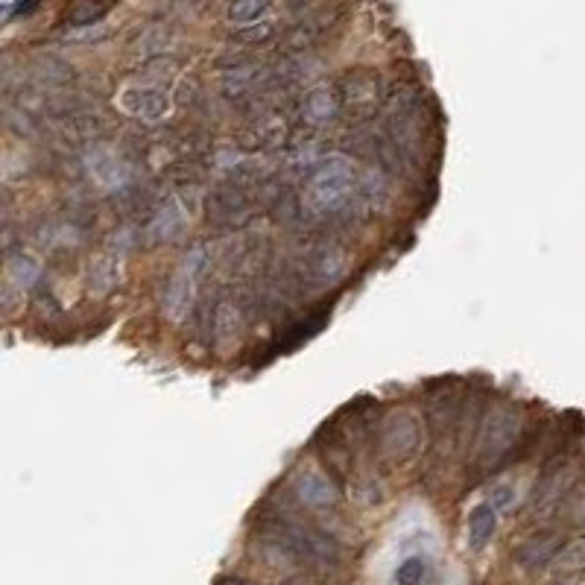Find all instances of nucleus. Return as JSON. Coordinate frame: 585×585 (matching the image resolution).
Masks as SVG:
<instances>
[{"label": "nucleus", "instance_id": "nucleus-1", "mask_svg": "<svg viewBox=\"0 0 585 585\" xmlns=\"http://www.w3.org/2000/svg\"><path fill=\"white\" fill-rule=\"evenodd\" d=\"M524 427V415L522 407L512 405V401H503V405H495L483 419V427H480L477 436V463L483 472H501V463L506 460V453L515 445L518 434Z\"/></svg>", "mask_w": 585, "mask_h": 585}, {"label": "nucleus", "instance_id": "nucleus-2", "mask_svg": "<svg viewBox=\"0 0 585 585\" xmlns=\"http://www.w3.org/2000/svg\"><path fill=\"white\" fill-rule=\"evenodd\" d=\"M340 97V109H348L355 117H372L378 102L384 100V83L381 76L369 68L346 71L334 85Z\"/></svg>", "mask_w": 585, "mask_h": 585}, {"label": "nucleus", "instance_id": "nucleus-3", "mask_svg": "<svg viewBox=\"0 0 585 585\" xmlns=\"http://www.w3.org/2000/svg\"><path fill=\"white\" fill-rule=\"evenodd\" d=\"M419 439H422V422L410 410H395L381 422L378 445H381V453L389 460L401 463L413 457L419 451Z\"/></svg>", "mask_w": 585, "mask_h": 585}, {"label": "nucleus", "instance_id": "nucleus-4", "mask_svg": "<svg viewBox=\"0 0 585 585\" xmlns=\"http://www.w3.org/2000/svg\"><path fill=\"white\" fill-rule=\"evenodd\" d=\"M565 551V539H562V532L559 530H539V532H532V536H527L522 544L515 548L512 559H515V565L518 568H524V570H539L544 565H551L559 559V553Z\"/></svg>", "mask_w": 585, "mask_h": 585}, {"label": "nucleus", "instance_id": "nucleus-5", "mask_svg": "<svg viewBox=\"0 0 585 585\" xmlns=\"http://www.w3.org/2000/svg\"><path fill=\"white\" fill-rule=\"evenodd\" d=\"M205 261H208V252H205V249H193V252L185 258V261H181V269L176 272V278L171 281V288H167V296H164L167 317L179 319V317L188 310L193 284H197L200 272L205 269Z\"/></svg>", "mask_w": 585, "mask_h": 585}, {"label": "nucleus", "instance_id": "nucleus-6", "mask_svg": "<svg viewBox=\"0 0 585 585\" xmlns=\"http://www.w3.org/2000/svg\"><path fill=\"white\" fill-rule=\"evenodd\" d=\"M293 495L298 498V503L310 506V510H334L340 503V489H336V483H331L328 474L317 472V468L296 474Z\"/></svg>", "mask_w": 585, "mask_h": 585}, {"label": "nucleus", "instance_id": "nucleus-7", "mask_svg": "<svg viewBox=\"0 0 585 585\" xmlns=\"http://www.w3.org/2000/svg\"><path fill=\"white\" fill-rule=\"evenodd\" d=\"M123 102H126V109L132 112L135 117H141V121H159V117L167 114V94L161 88H152V85H144V88H129L126 94H123Z\"/></svg>", "mask_w": 585, "mask_h": 585}, {"label": "nucleus", "instance_id": "nucleus-8", "mask_svg": "<svg viewBox=\"0 0 585 585\" xmlns=\"http://www.w3.org/2000/svg\"><path fill=\"white\" fill-rule=\"evenodd\" d=\"M331 27V15L328 12H322V15H310L305 21H298L296 27L288 30V35H284V47L290 50V54H307L310 47H314L319 38L328 33Z\"/></svg>", "mask_w": 585, "mask_h": 585}, {"label": "nucleus", "instance_id": "nucleus-9", "mask_svg": "<svg viewBox=\"0 0 585 585\" xmlns=\"http://www.w3.org/2000/svg\"><path fill=\"white\" fill-rule=\"evenodd\" d=\"M336 112H340V97H336V91L328 88V85L310 88L305 94V100H302V117H305V123H310V126L328 123Z\"/></svg>", "mask_w": 585, "mask_h": 585}, {"label": "nucleus", "instance_id": "nucleus-10", "mask_svg": "<svg viewBox=\"0 0 585 585\" xmlns=\"http://www.w3.org/2000/svg\"><path fill=\"white\" fill-rule=\"evenodd\" d=\"M343 264H346L343 252L336 249L334 243H322V246H317V249L307 255L305 276L310 281H334L343 272Z\"/></svg>", "mask_w": 585, "mask_h": 585}, {"label": "nucleus", "instance_id": "nucleus-11", "mask_svg": "<svg viewBox=\"0 0 585 585\" xmlns=\"http://www.w3.org/2000/svg\"><path fill=\"white\" fill-rule=\"evenodd\" d=\"M328 314L331 310L328 307H319V314H314V317H307V319H302V322H296V325H290L288 331L281 334V340L272 346V351H269V357H276V355H288V351H293V348H298L305 340H310L325 322H328Z\"/></svg>", "mask_w": 585, "mask_h": 585}, {"label": "nucleus", "instance_id": "nucleus-12", "mask_svg": "<svg viewBox=\"0 0 585 585\" xmlns=\"http://www.w3.org/2000/svg\"><path fill=\"white\" fill-rule=\"evenodd\" d=\"M495 530H498V512L489 503L474 506L472 515H468V548L483 551L492 541V536H495Z\"/></svg>", "mask_w": 585, "mask_h": 585}, {"label": "nucleus", "instance_id": "nucleus-13", "mask_svg": "<svg viewBox=\"0 0 585 585\" xmlns=\"http://www.w3.org/2000/svg\"><path fill=\"white\" fill-rule=\"evenodd\" d=\"M33 76L47 88H59V85H68L73 80V68L56 56H42L33 64Z\"/></svg>", "mask_w": 585, "mask_h": 585}, {"label": "nucleus", "instance_id": "nucleus-14", "mask_svg": "<svg viewBox=\"0 0 585 585\" xmlns=\"http://www.w3.org/2000/svg\"><path fill=\"white\" fill-rule=\"evenodd\" d=\"M106 12H109L106 0H80V4L71 6L68 24H71V27H91V24H97L102 15H106Z\"/></svg>", "mask_w": 585, "mask_h": 585}, {"label": "nucleus", "instance_id": "nucleus-15", "mask_svg": "<svg viewBox=\"0 0 585 585\" xmlns=\"http://www.w3.org/2000/svg\"><path fill=\"white\" fill-rule=\"evenodd\" d=\"M269 9V0H231L229 4V21L231 24H255L258 18H264Z\"/></svg>", "mask_w": 585, "mask_h": 585}, {"label": "nucleus", "instance_id": "nucleus-16", "mask_svg": "<svg viewBox=\"0 0 585 585\" xmlns=\"http://www.w3.org/2000/svg\"><path fill=\"white\" fill-rule=\"evenodd\" d=\"M135 50L141 56L147 59H155V56H167V50H171V33L167 30H147L141 33V38L135 42Z\"/></svg>", "mask_w": 585, "mask_h": 585}, {"label": "nucleus", "instance_id": "nucleus-17", "mask_svg": "<svg viewBox=\"0 0 585 585\" xmlns=\"http://www.w3.org/2000/svg\"><path fill=\"white\" fill-rule=\"evenodd\" d=\"M427 580V562L422 556H410L395 568V585H422Z\"/></svg>", "mask_w": 585, "mask_h": 585}, {"label": "nucleus", "instance_id": "nucleus-18", "mask_svg": "<svg viewBox=\"0 0 585 585\" xmlns=\"http://www.w3.org/2000/svg\"><path fill=\"white\" fill-rule=\"evenodd\" d=\"M276 35V27H272L269 21H261V24H246V27L240 30H234V42H240V44H264L269 42V38Z\"/></svg>", "mask_w": 585, "mask_h": 585}, {"label": "nucleus", "instance_id": "nucleus-19", "mask_svg": "<svg viewBox=\"0 0 585 585\" xmlns=\"http://www.w3.org/2000/svg\"><path fill=\"white\" fill-rule=\"evenodd\" d=\"M91 284L100 290V293H109L114 284H117V264L114 258H102L94 267H91Z\"/></svg>", "mask_w": 585, "mask_h": 585}, {"label": "nucleus", "instance_id": "nucleus-20", "mask_svg": "<svg viewBox=\"0 0 585 585\" xmlns=\"http://www.w3.org/2000/svg\"><path fill=\"white\" fill-rule=\"evenodd\" d=\"M515 498H518V492H515L512 483H495V486H492V492H489V506L495 512H503V510H510V506L515 503Z\"/></svg>", "mask_w": 585, "mask_h": 585}, {"label": "nucleus", "instance_id": "nucleus-21", "mask_svg": "<svg viewBox=\"0 0 585 585\" xmlns=\"http://www.w3.org/2000/svg\"><path fill=\"white\" fill-rule=\"evenodd\" d=\"M12 276L18 278L21 288H27V284H33L38 278V264L33 261V258H27V255H18V261L12 264Z\"/></svg>", "mask_w": 585, "mask_h": 585}, {"label": "nucleus", "instance_id": "nucleus-22", "mask_svg": "<svg viewBox=\"0 0 585 585\" xmlns=\"http://www.w3.org/2000/svg\"><path fill=\"white\" fill-rule=\"evenodd\" d=\"M559 565H565V568H585V536L577 539L574 544H568V548L559 553Z\"/></svg>", "mask_w": 585, "mask_h": 585}, {"label": "nucleus", "instance_id": "nucleus-23", "mask_svg": "<svg viewBox=\"0 0 585 585\" xmlns=\"http://www.w3.org/2000/svg\"><path fill=\"white\" fill-rule=\"evenodd\" d=\"M35 305L42 307V314H56V310H59L56 296L50 293V290H47V293H44V290H38V293H35Z\"/></svg>", "mask_w": 585, "mask_h": 585}, {"label": "nucleus", "instance_id": "nucleus-24", "mask_svg": "<svg viewBox=\"0 0 585 585\" xmlns=\"http://www.w3.org/2000/svg\"><path fill=\"white\" fill-rule=\"evenodd\" d=\"M214 585H255L249 580H243V577H234V574H226V577H219Z\"/></svg>", "mask_w": 585, "mask_h": 585}, {"label": "nucleus", "instance_id": "nucleus-25", "mask_svg": "<svg viewBox=\"0 0 585 585\" xmlns=\"http://www.w3.org/2000/svg\"><path fill=\"white\" fill-rule=\"evenodd\" d=\"M35 4H38V0H21V4H18V12H30Z\"/></svg>", "mask_w": 585, "mask_h": 585}]
</instances>
